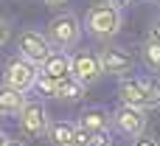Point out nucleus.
I'll return each mask as SVG.
<instances>
[{
    "label": "nucleus",
    "instance_id": "f257e3e1",
    "mask_svg": "<svg viewBox=\"0 0 160 146\" xmlns=\"http://www.w3.org/2000/svg\"><path fill=\"white\" fill-rule=\"evenodd\" d=\"M82 28H84V34L90 37V39H96V42H112L118 34H121V28H124V11L118 8V6H112L110 0H101V3H93L90 8H87V14H84V20H82Z\"/></svg>",
    "mask_w": 160,
    "mask_h": 146
},
{
    "label": "nucleus",
    "instance_id": "f03ea898",
    "mask_svg": "<svg viewBox=\"0 0 160 146\" xmlns=\"http://www.w3.org/2000/svg\"><path fill=\"white\" fill-rule=\"evenodd\" d=\"M82 20L73 14V11H59L53 14L48 23H45V37L53 48L59 51H68V48H76L82 42Z\"/></svg>",
    "mask_w": 160,
    "mask_h": 146
},
{
    "label": "nucleus",
    "instance_id": "7ed1b4c3",
    "mask_svg": "<svg viewBox=\"0 0 160 146\" xmlns=\"http://www.w3.org/2000/svg\"><path fill=\"white\" fill-rule=\"evenodd\" d=\"M51 124L45 98H25L22 110L17 113V129L22 132V138H45Z\"/></svg>",
    "mask_w": 160,
    "mask_h": 146
},
{
    "label": "nucleus",
    "instance_id": "20e7f679",
    "mask_svg": "<svg viewBox=\"0 0 160 146\" xmlns=\"http://www.w3.org/2000/svg\"><path fill=\"white\" fill-rule=\"evenodd\" d=\"M37 76H39V65H34V62H28L25 56L14 53V56H8V59L3 62V79H0V82L8 84V87H14V90L31 93Z\"/></svg>",
    "mask_w": 160,
    "mask_h": 146
},
{
    "label": "nucleus",
    "instance_id": "39448f33",
    "mask_svg": "<svg viewBox=\"0 0 160 146\" xmlns=\"http://www.w3.org/2000/svg\"><path fill=\"white\" fill-rule=\"evenodd\" d=\"M70 76L79 79L84 87H93L98 84L107 73L101 68V59H98V51H90V48H79L70 53Z\"/></svg>",
    "mask_w": 160,
    "mask_h": 146
},
{
    "label": "nucleus",
    "instance_id": "423d86ee",
    "mask_svg": "<svg viewBox=\"0 0 160 146\" xmlns=\"http://www.w3.org/2000/svg\"><path fill=\"white\" fill-rule=\"evenodd\" d=\"M146 113L149 110H141V107H129V104H121L115 110H110V124H112V132L124 135V138H138L143 129H146Z\"/></svg>",
    "mask_w": 160,
    "mask_h": 146
},
{
    "label": "nucleus",
    "instance_id": "0eeeda50",
    "mask_svg": "<svg viewBox=\"0 0 160 146\" xmlns=\"http://www.w3.org/2000/svg\"><path fill=\"white\" fill-rule=\"evenodd\" d=\"M53 51V45L48 42L45 31H37V28H22L17 34V53L25 56L28 62L34 65H42L48 59V53Z\"/></svg>",
    "mask_w": 160,
    "mask_h": 146
},
{
    "label": "nucleus",
    "instance_id": "6e6552de",
    "mask_svg": "<svg viewBox=\"0 0 160 146\" xmlns=\"http://www.w3.org/2000/svg\"><path fill=\"white\" fill-rule=\"evenodd\" d=\"M98 59H101V68L107 76H127V73H135V59L129 56V51L124 45H115V42H104V48H98Z\"/></svg>",
    "mask_w": 160,
    "mask_h": 146
},
{
    "label": "nucleus",
    "instance_id": "1a4fd4ad",
    "mask_svg": "<svg viewBox=\"0 0 160 146\" xmlns=\"http://www.w3.org/2000/svg\"><path fill=\"white\" fill-rule=\"evenodd\" d=\"M118 101L121 104H129V107L149 110V96H146L143 79L138 73H127V76L118 79Z\"/></svg>",
    "mask_w": 160,
    "mask_h": 146
},
{
    "label": "nucleus",
    "instance_id": "9d476101",
    "mask_svg": "<svg viewBox=\"0 0 160 146\" xmlns=\"http://www.w3.org/2000/svg\"><path fill=\"white\" fill-rule=\"evenodd\" d=\"M76 127L87 129L90 135H104V132H112V124H110V110H107V107H98V104L84 107V110H82V115L76 118Z\"/></svg>",
    "mask_w": 160,
    "mask_h": 146
},
{
    "label": "nucleus",
    "instance_id": "9b49d317",
    "mask_svg": "<svg viewBox=\"0 0 160 146\" xmlns=\"http://www.w3.org/2000/svg\"><path fill=\"white\" fill-rule=\"evenodd\" d=\"M39 73H45V76H51V79H65V76H70V53L53 48V51L48 53V59L39 65Z\"/></svg>",
    "mask_w": 160,
    "mask_h": 146
},
{
    "label": "nucleus",
    "instance_id": "f8f14e48",
    "mask_svg": "<svg viewBox=\"0 0 160 146\" xmlns=\"http://www.w3.org/2000/svg\"><path fill=\"white\" fill-rule=\"evenodd\" d=\"M87 93V87L73 79V76H65V79H56V87H53V101H65V104H76L82 101Z\"/></svg>",
    "mask_w": 160,
    "mask_h": 146
},
{
    "label": "nucleus",
    "instance_id": "ddd939ff",
    "mask_svg": "<svg viewBox=\"0 0 160 146\" xmlns=\"http://www.w3.org/2000/svg\"><path fill=\"white\" fill-rule=\"evenodd\" d=\"M73 135H76V121L59 118V121H51L48 124L45 141L51 146H73Z\"/></svg>",
    "mask_w": 160,
    "mask_h": 146
},
{
    "label": "nucleus",
    "instance_id": "4468645a",
    "mask_svg": "<svg viewBox=\"0 0 160 146\" xmlns=\"http://www.w3.org/2000/svg\"><path fill=\"white\" fill-rule=\"evenodd\" d=\"M25 98H28V93L14 90V87H8V84L0 82V115H11V118H17V113L22 110Z\"/></svg>",
    "mask_w": 160,
    "mask_h": 146
},
{
    "label": "nucleus",
    "instance_id": "2eb2a0df",
    "mask_svg": "<svg viewBox=\"0 0 160 146\" xmlns=\"http://www.w3.org/2000/svg\"><path fill=\"white\" fill-rule=\"evenodd\" d=\"M141 62L149 73H160V39L146 37L141 42Z\"/></svg>",
    "mask_w": 160,
    "mask_h": 146
},
{
    "label": "nucleus",
    "instance_id": "dca6fc26",
    "mask_svg": "<svg viewBox=\"0 0 160 146\" xmlns=\"http://www.w3.org/2000/svg\"><path fill=\"white\" fill-rule=\"evenodd\" d=\"M146 96H149V110H160V73H141Z\"/></svg>",
    "mask_w": 160,
    "mask_h": 146
},
{
    "label": "nucleus",
    "instance_id": "f3484780",
    "mask_svg": "<svg viewBox=\"0 0 160 146\" xmlns=\"http://www.w3.org/2000/svg\"><path fill=\"white\" fill-rule=\"evenodd\" d=\"M93 138H96V135H90L87 129L76 127V135H73V146H93Z\"/></svg>",
    "mask_w": 160,
    "mask_h": 146
},
{
    "label": "nucleus",
    "instance_id": "a211bd4d",
    "mask_svg": "<svg viewBox=\"0 0 160 146\" xmlns=\"http://www.w3.org/2000/svg\"><path fill=\"white\" fill-rule=\"evenodd\" d=\"M8 39H11V23L0 17V48H3V45H6Z\"/></svg>",
    "mask_w": 160,
    "mask_h": 146
},
{
    "label": "nucleus",
    "instance_id": "6ab92c4d",
    "mask_svg": "<svg viewBox=\"0 0 160 146\" xmlns=\"http://www.w3.org/2000/svg\"><path fill=\"white\" fill-rule=\"evenodd\" d=\"M129 146H160V143L152 138V135H143V132H141L138 138H132V143H129Z\"/></svg>",
    "mask_w": 160,
    "mask_h": 146
},
{
    "label": "nucleus",
    "instance_id": "aec40b11",
    "mask_svg": "<svg viewBox=\"0 0 160 146\" xmlns=\"http://www.w3.org/2000/svg\"><path fill=\"white\" fill-rule=\"evenodd\" d=\"M93 146H115V143H112V132L96 135V138H93Z\"/></svg>",
    "mask_w": 160,
    "mask_h": 146
},
{
    "label": "nucleus",
    "instance_id": "412c9836",
    "mask_svg": "<svg viewBox=\"0 0 160 146\" xmlns=\"http://www.w3.org/2000/svg\"><path fill=\"white\" fill-rule=\"evenodd\" d=\"M146 37H152V39H160V14L149 23V31H146Z\"/></svg>",
    "mask_w": 160,
    "mask_h": 146
},
{
    "label": "nucleus",
    "instance_id": "4be33fe9",
    "mask_svg": "<svg viewBox=\"0 0 160 146\" xmlns=\"http://www.w3.org/2000/svg\"><path fill=\"white\" fill-rule=\"evenodd\" d=\"M70 0H42V6H48V8H65Z\"/></svg>",
    "mask_w": 160,
    "mask_h": 146
},
{
    "label": "nucleus",
    "instance_id": "5701e85b",
    "mask_svg": "<svg viewBox=\"0 0 160 146\" xmlns=\"http://www.w3.org/2000/svg\"><path fill=\"white\" fill-rule=\"evenodd\" d=\"M6 146H28V143H25L22 138H8V141H6Z\"/></svg>",
    "mask_w": 160,
    "mask_h": 146
},
{
    "label": "nucleus",
    "instance_id": "b1692460",
    "mask_svg": "<svg viewBox=\"0 0 160 146\" xmlns=\"http://www.w3.org/2000/svg\"><path fill=\"white\" fill-rule=\"evenodd\" d=\"M110 3H112V6H118V8H121V11H124V8H127V6H129V3H132V0H110Z\"/></svg>",
    "mask_w": 160,
    "mask_h": 146
},
{
    "label": "nucleus",
    "instance_id": "393cba45",
    "mask_svg": "<svg viewBox=\"0 0 160 146\" xmlns=\"http://www.w3.org/2000/svg\"><path fill=\"white\" fill-rule=\"evenodd\" d=\"M6 141H8V135H6V132L0 129V146H6Z\"/></svg>",
    "mask_w": 160,
    "mask_h": 146
},
{
    "label": "nucleus",
    "instance_id": "a878e982",
    "mask_svg": "<svg viewBox=\"0 0 160 146\" xmlns=\"http://www.w3.org/2000/svg\"><path fill=\"white\" fill-rule=\"evenodd\" d=\"M146 3H158V0H146Z\"/></svg>",
    "mask_w": 160,
    "mask_h": 146
},
{
    "label": "nucleus",
    "instance_id": "bb28decb",
    "mask_svg": "<svg viewBox=\"0 0 160 146\" xmlns=\"http://www.w3.org/2000/svg\"><path fill=\"white\" fill-rule=\"evenodd\" d=\"M158 6H160V0H158Z\"/></svg>",
    "mask_w": 160,
    "mask_h": 146
},
{
    "label": "nucleus",
    "instance_id": "cd10ccee",
    "mask_svg": "<svg viewBox=\"0 0 160 146\" xmlns=\"http://www.w3.org/2000/svg\"><path fill=\"white\" fill-rule=\"evenodd\" d=\"M0 118H3V115H0Z\"/></svg>",
    "mask_w": 160,
    "mask_h": 146
}]
</instances>
